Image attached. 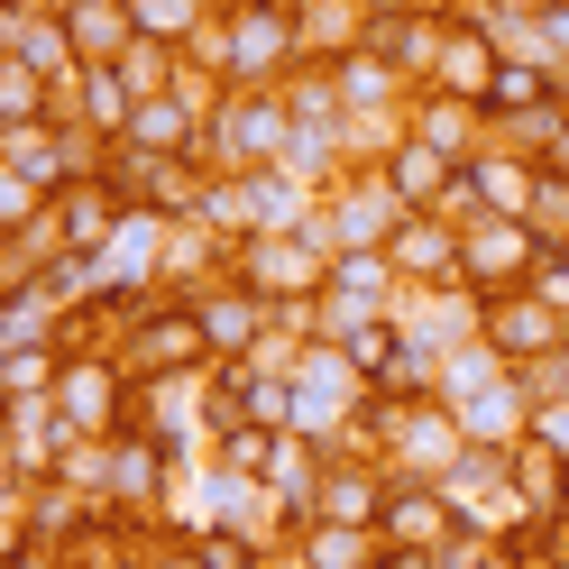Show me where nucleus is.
<instances>
[{"mask_svg": "<svg viewBox=\"0 0 569 569\" xmlns=\"http://www.w3.org/2000/svg\"><path fill=\"white\" fill-rule=\"evenodd\" d=\"M295 148V111H284V92H230L221 120H211V174H267L284 166Z\"/></svg>", "mask_w": 569, "mask_h": 569, "instance_id": "nucleus-2", "label": "nucleus"}, {"mask_svg": "<svg viewBox=\"0 0 569 569\" xmlns=\"http://www.w3.org/2000/svg\"><path fill=\"white\" fill-rule=\"evenodd\" d=\"M19 120H56V74H38L28 56H0V129Z\"/></svg>", "mask_w": 569, "mask_h": 569, "instance_id": "nucleus-13", "label": "nucleus"}, {"mask_svg": "<svg viewBox=\"0 0 569 569\" xmlns=\"http://www.w3.org/2000/svg\"><path fill=\"white\" fill-rule=\"evenodd\" d=\"M193 542H202V560H211V569H267V551H258V542H248V532H239V523H202V532H193Z\"/></svg>", "mask_w": 569, "mask_h": 569, "instance_id": "nucleus-16", "label": "nucleus"}, {"mask_svg": "<svg viewBox=\"0 0 569 569\" xmlns=\"http://www.w3.org/2000/svg\"><path fill=\"white\" fill-rule=\"evenodd\" d=\"M377 174H386V184H396V193H405L413 211H432V202L450 193V174H459V157H441L432 138H396V148H386V166H377Z\"/></svg>", "mask_w": 569, "mask_h": 569, "instance_id": "nucleus-10", "label": "nucleus"}, {"mask_svg": "<svg viewBox=\"0 0 569 569\" xmlns=\"http://www.w3.org/2000/svg\"><path fill=\"white\" fill-rule=\"evenodd\" d=\"M386 569H450L441 551H396V542H386Z\"/></svg>", "mask_w": 569, "mask_h": 569, "instance_id": "nucleus-20", "label": "nucleus"}, {"mask_svg": "<svg viewBox=\"0 0 569 569\" xmlns=\"http://www.w3.org/2000/svg\"><path fill=\"white\" fill-rule=\"evenodd\" d=\"M322 295H340V312H396V258L386 248H349V258H331V284Z\"/></svg>", "mask_w": 569, "mask_h": 569, "instance_id": "nucleus-12", "label": "nucleus"}, {"mask_svg": "<svg viewBox=\"0 0 569 569\" xmlns=\"http://www.w3.org/2000/svg\"><path fill=\"white\" fill-rule=\"evenodd\" d=\"M56 221H64V248H74V258H101V248L120 239L129 202H120V193L92 174V184H64V193H56Z\"/></svg>", "mask_w": 569, "mask_h": 569, "instance_id": "nucleus-7", "label": "nucleus"}, {"mask_svg": "<svg viewBox=\"0 0 569 569\" xmlns=\"http://www.w3.org/2000/svg\"><path fill=\"white\" fill-rule=\"evenodd\" d=\"M64 38H74L83 64H120L138 47V19H129V0H83V10H64Z\"/></svg>", "mask_w": 569, "mask_h": 569, "instance_id": "nucleus-11", "label": "nucleus"}, {"mask_svg": "<svg viewBox=\"0 0 569 569\" xmlns=\"http://www.w3.org/2000/svg\"><path fill=\"white\" fill-rule=\"evenodd\" d=\"M230 276L267 303H295V295H322L331 284V248L312 230H248V239H230Z\"/></svg>", "mask_w": 569, "mask_h": 569, "instance_id": "nucleus-1", "label": "nucleus"}, {"mask_svg": "<svg viewBox=\"0 0 569 569\" xmlns=\"http://www.w3.org/2000/svg\"><path fill=\"white\" fill-rule=\"evenodd\" d=\"M10 569H47V560H38V551H10Z\"/></svg>", "mask_w": 569, "mask_h": 569, "instance_id": "nucleus-22", "label": "nucleus"}, {"mask_svg": "<svg viewBox=\"0 0 569 569\" xmlns=\"http://www.w3.org/2000/svg\"><path fill=\"white\" fill-rule=\"evenodd\" d=\"M386 258H396V276L459 284V221H441V211H405V230L386 239Z\"/></svg>", "mask_w": 569, "mask_h": 569, "instance_id": "nucleus-6", "label": "nucleus"}, {"mask_svg": "<svg viewBox=\"0 0 569 569\" xmlns=\"http://www.w3.org/2000/svg\"><path fill=\"white\" fill-rule=\"evenodd\" d=\"M478 340L496 368H532L551 349H569V312H551L532 284H506V295H478Z\"/></svg>", "mask_w": 569, "mask_h": 569, "instance_id": "nucleus-3", "label": "nucleus"}, {"mask_svg": "<svg viewBox=\"0 0 569 569\" xmlns=\"http://www.w3.org/2000/svg\"><path fill=\"white\" fill-rule=\"evenodd\" d=\"M532 38H542V56H551V64L569 56V0H551V10H532Z\"/></svg>", "mask_w": 569, "mask_h": 569, "instance_id": "nucleus-18", "label": "nucleus"}, {"mask_svg": "<svg viewBox=\"0 0 569 569\" xmlns=\"http://www.w3.org/2000/svg\"><path fill=\"white\" fill-rule=\"evenodd\" d=\"M267 459H276V432H258V422L221 432V478H267Z\"/></svg>", "mask_w": 569, "mask_h": 569, "instance_id": "nucleus-15", "label": "nucleus"}, {"mask_svg": "<svg viewBox=\"0 0 569 569\" xmlns=\"http://www.w3.org/2000/svg\"><path fill=\"white\" fill-rule=\"evenodd\" d=\"M542 258H551V248L532 239V221H506V211H487V221L459 230V284H478V295H506L515 276L532 284Z\"/></svg>", "mask_w": 569, "mask_h": 569, "instance_id": "nucleus-4", "label": "nucleus"}, {"mask_svg": "<svg viewBox=\"0 0 569 569\" xmlns=\"http://www.w3.org/2000/svg\"><path fill=\"white\" fill-rule=\"evenodd\" d=\"M542 166H551V174H569V120L551 129V148H542Z\"/></svg>", "mask_w": 569, "mask_h": 569, "instance_id": "nucleus-21", "label": "nucleus"}, {"mask_svg": "<svg viewBox=\"0 0 569 569\" xmlns=\"http://www.w3.org/2000/svg\"><path fill=\"white\" fill-rule=\"evenodd\" d=\"M295 560L303 569H386V532H368V523H295Z\"/></svg>", "mask_w": 569, "mask_h": 569, "instance_id": "nucleus-9", "label": "nucleus"}, {"mask_svg": "<svg viewBox=\"0 0 569 569\" xmlns=\"http://www.w3.org/2000/svg\"><path fill=\"white\" fill-rule=\"evenodd\" d=\"M459 523H469V515H450V496L422 487V478H396V496H386V542H396V551H441Z\"/></svg>", "mask_w": 569, "mask_h": 569, "instance_id": "nucleus-5", "label": "nucleus"}, {"mask_svg": "<svg viewBox=\"0 0 569 569\" xmlns=\"http://www.w3.org/2000/svg\"><path fill=\"white\" fill-rule=\"evenodd\" d=\"M506 478L532 496V515H569V450L560 441H542V432L506 441Z\"/></svg>", "mask_w": 569, "mask_h": 569, "instance_id": "nucleus-8", "label": "nucleus"}, {"mask_svg": "<svg viewBox=\"0 0 569 569\" xmlns=\"http://www.w3.org/2000/svg\"><path fill=\"white\" fill-rule=\"evenodd\" d=\"M532 295H542L551 312H569V248H551V258L532 267Z\"/></svg>", "mask_w": 569, "mask_h": 569, "instance_id": "nucleus-17", "label": "nucleus"}, {"mask_svg": "<svg viewBox=\"0 0 569 569\" xmlns=\"http://www.w3.org/2000/svg\"><path fill=\"white\" fill-rule=\"evenodd\" d=\"M523 221H532V239L542 248H569V174H532V202H523Z\"/></svg>", "mask_w": 569, "mask_h": 569, "instance_id": "nucleus-14", "label": "nucleus"}, {"mask_svg": "<svg viewBox=\"0 0 569 569\" xmlns=\"http://www.w3.org/2000/svg\"><path fill=\"white\" fill-rule=\"evenodd\" d=\"M138 569H211V560H202V542H157Z\"/></svg>", "mask_w": 569, "mask_h": 569, "instance_id": "nucleus-19", "label": "nucleus"}]
</instances>
